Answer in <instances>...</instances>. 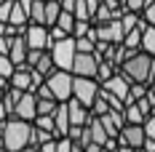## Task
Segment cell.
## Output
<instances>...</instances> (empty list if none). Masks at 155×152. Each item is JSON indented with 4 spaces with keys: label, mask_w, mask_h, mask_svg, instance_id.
Returning a JSON list of instances; mask_svg holds the SVG:
<instances>
[{
    "label": "cell",
    "mask_w": 155,
    "mask_h": 152,
    "mask_svg": "<svg viewBox=\"0 0 155 152\" xmlns=\"http://www.w3.org/2000/svg\"><path fill=\"white\" fill-rule=\"evenodd\" d=\"M24 40L30 48H38V51H51V32L43 24H27L24 27Z\"/></svg>",
    "instance_id": "8992f818"
},
{
    "label": "cell",
    "mask_w": 155,
    "mask_h": 152,
    "mask_svg": "<svg viewBox=\"0 0 155 152\" xmlns=\"http://www.w3.org/2000/svg\"><path fill=\"white\" fill-rule=\"evenodd\" d=\"M3 3H5V0H0V5H3Z\"/></svg>",
    "instance_id": "9f6ffc18"
},
{
    "label": "cell",
    "mask_w": 155,
    "mask_h": 152,
    "mask_svg": "<svg viewBox=\"0 0 155 152\" xmlns=\"http://www.w3.org/2000/svg\"><path fill=\"white\" fill-rule=\"evenodd\" d=\"M147 99H150V104H155V86H147Z\"/></svg>",
    "instance_id": "681fc988"
},
{
    "label": "cell",
    "mask_w": 155,
    "mask_h": 152,
    "mask_svg": "<svg viewBox=\"0 0 155 152\" xmlns=\"http://www.w3.org/2000/svg\"><path fill=\"white\" fill-rule=\"evenodd\" d=\"M75 3H78V0H59L62 11H75Z\"/></svg>",
    "instance_id": "7dc6e473"
},
{
    "label": "cell",
    "mask_w": 155,
    "mask_h": 152,
    "mask_svg": "<svg viewBox=\"0 0 155 152\" xmlns=\"http://www.w3.org/2000/svg\"><path fill=\"white\" fill-rule=\"evenodd\" d=\"M75 19H80V21H91V11H88V0H78L75 3Z\"/></svg>",
    "instance_id": "d6a6232c"
},
{
    "label": "cell",
    "mask_w": 155,
    "mask_h": 152,
    "mask_svg": "<svg viewBox=\"0 0 155 152\" xmlns=\"http://www.w3.org/2000/svg\"><path fill=\"white\" fill-rule=\"evenodd\" d=\"M70 139L78 141L80 147L94 144V136H91V128H88V125H72V128H70Z\"/></svg>",
    "instance_id": "2e32d148"
},
{
    "label": "cell",
    "mask_w": 155,
    "mask_h": 152,
    "mask_svg": "<svg viewBox=\"0 0 155 152\" xmlns=\"http://www.w3.org/2000/svg\"><path fill=\"white\" fill-rule=\"evenodd\" d=\"M0 53H5V56L11 53V37H3L0 35Z\"/></svg>",
    "instance_id": "ee69618b"
},
{
    "label": "cell",
    "mask_w": 155,
    "mask_h": 152,
    "mask_svg": "<svg viewBox=\"0 0 155 152\" xmlns=\"http://www.w3.org/2000/svg\"><path fill=\"white\" fill-rule=\"evenodd\" d=\"M110 112H112L110 102L99 93V99H96V102H94V107H91V115H94V118H102V115H110Z\"/></svg>",
    "instance_id": "f1b7e54d"
},
{
    "label": "cell",
    "mask_w": 155,
    "mask_h": 152,
    "mask_svg": "<svg viewBox=\"0 0 155 152\" xmlns=\"http://www.w3.org/2000/svg\"><path fill=\"white\" fill-rule=\"evenodd\" d=\"M131 86H134V83H131V80H128L126 75H120V72H118L115 77H110L107 83H102V88H107V91L112 93V96H118V99H120L123 104L128 102V93H131Z\"/></svg>",
    "instance_id": "8fae6325"
},
{
    "label": "cell",
    "mask_w": 155,
    "mask_h": 152,
    "mask_svg": "<svg viewBox=\"0 0 155 152\" xmlns=\"http://www.w3.org/2000/svg\"><path fill=\"white\" fill-rule=\"evenodd\" d=\"M59 104L62 102H56V99H38V115H54Z\"/></svg>",
    "instance_id": "83f0119b"
},
{
    "label": "cell",
    "mask_w": 155,
    "mask_h": 152,
    "mask_svg": "<svg viewBox=\"0 0 155 152\" xmlns=\"http://www.w3.org/2000/svg\"><path fill=\"white\" fill-rule=\"evenodd\" d=\"M32 136V123L19 120V118H8L0 125V139H3V150L5 152H21L24 147H30Z\"/></svg>",
    "instance_id": "6da1fadb"
},
{
    "label": "cell",
    "mask_w": 155,
    "mask_h": 152,
    "mask_svg": "<svg viewBox=\"0 0 155 152\" xmlns=\"http://www.w3.org/2000/svg\"><path fill=\"white\" fill-rule=\"evenodd\" d=\"M112 19H115V11H112V8H107V5L102 3V5H99V11H96V16H94V21H91V24H110Z\"/></svg>",
    "instance_id": "4316f807"
},
{
    "label": "cell",
    "mask_w": 155,
    "mask_h": 152,
    "mask_svg": "<svg viewBox=\"0 0 155 152\" xmlns=\"http://www.w3.org/2000/svg\"><path fill=\"white\" fill-rule=\"evenodd\" d=\"M5 120H8V115H5V107H3V102H0V125H3Z\"/></svg>",
    "instance_id": "f907efd6"
},
{
    "label": "cell",
    "mask_w": 155,
    "mask_h": 152,
    "mask_svg": "<svg viewBox=\"0 0 155 152\" xmlns=\"http://www.w3.org/2000/svg\"><path fill=\"white\" fill-rule=\"evenodd\" d=\"M16 72L14 61H11V56H5V53H0V77H5V80H11V75Z\"/></svg>",
    "instance_id": "4dcf8cb0"
},
{
    "label": "cell",
    "mask_w": 155,
    "mask_h": 152,
    "mask_svg": "<svg viewBox=\"0 0 155 152\" xmlns=\"http://www.w3.org/2000/svg\"><path fill=\"white\" fill-rule=\"evenodd\" d=\"M153 118H155V104H153Z\"/></svg>",
    "instance_id": "11a10c76"
},
{
    "label": "cell",
    "mask_w": 155,
    "mask_h": 152,
    "mask_svg": "<svg viewBox=\"0 0 155 152\" xmlns=\"http://www.w3.org/2000/svg\"><path fill=\"white\" fill-rule=\"evenodd\" d=\"M144 134H147V139H155V118L153 115L144 120Z\"/></svg>",
    "instance_id": "7bdbcfd3"
},
{
    "label": "cell",
    "mask_w": 155,
    "mask_h": 152,
    "mask_svg": "<svg viewBox=\"0 0 155 152\" xmlns=\"http://www.w3.org/2000/svg\"><path fill=\"white\" fill-rule=\"evenodd\" d=\"M139 16H142V21H147L150 27H155V5H147Z\"/></svg>",
    "instance_id": "f35d334b"
},
{
    "label": "cell",
    "mask_w": 155,
    "mask_h": 152,
    "mask_svg": "<svg viewBox=\"0 0 155 152\" xmlns=\"http://www.w3.org/2000/svg\"><path fill=\"white\" fill-rule=\"evenodd\" d=\"M38 150H40V152H56V150H59V144H56V139H54V141H48V144L38 147Z\"/></svg>",
    "instance_id": "f6af8a7d"
},
{
    "label": "cell",
    "mask_w": 155,
    "mask_h": 152,
    "mask_svg": "<svg viewBox=\"0 0 155 152\" xmlns=\"http://www.w3.org/2000/svg\"><path fill=\"white\" fill-rule=\"evenodd\" d=\"M56 24H59L64 32H70V35H72V32H75L78 19H75V14H72V11H62V16H59V21H56Z\"/></svg>",
    "instance_id": "484cf974"
},
{
    "label": "cell",
    "mask_w": 155,
    "mask_h": 152,
    "mask_svg": "<svg viewBox=\"0 0 155 152\" xmlns=\"http://www.w3.org/2000/svg\"><path fill=\"white\" fill-rule=\"evenodd\" d=\"M0 147H3V139H0Z\"/></svg>",
    "instance_id": "6f0895ef"
},
{
    "label": "cell",
    "mask_w": 155,
    "mask_h": 152,
    "mask_svg": "<svg viewBox=\"0 0 155 152\" xmlns=\"http://www.w3.org/2000/svg\"><path fill=\"white\" fill-rule=\"evenodd\" d=\"M91 21H80V19H78V24H75V32H72V37H86V35H88V32H91Z\"/></svg>",
    "instance_id": "8d00e7d4"
},
{
    "label": "cell",
    "mask_w": 155,
    "mask_h": 152,
    "mask_svg": "<svg viewBox=\"0 0 155 152\" xmlns=\"http://www.w3.org/2000/svg\"><path fill=\"white\" fill-rule=\"evenodd\" d=\"M51 56H54V61H56L59 70L72 72V64H75V56H78L75 37H67V40H62V43H54V46H51Z\"/></svg>",
    "instance_id": "277c9868"
},
{
    "label": "cell",
    "mask_w": 155,
    "mask_h": 152,
    "mask_svg": "<svg viewBox=\"0 0 155 152\" xmlns=\"http://www.w3.org/2000/svg\"><path fill=\"white\" fill-rule=\"evenodd\" d=\"M21 93L24 91H19V88H8V93L3 96V107H5V115L8 118H16V104H19Z\"/></svg>",
    "instance_id": "ac0fdd59"
},
{
    "label": "cell",
    "mask_w": 155,
    "mask_h": 152,
    "mask_svg": "<svg viewBox=\"0 0 155 152\" xmlns=\"http://www.w3.org/2000/svg\"><path fill=\"white\" fill-rule=\"evenodd\" d=\"M115 152H139V150H131V147H120V150H115Z\"/></svg>",
    "instance_id": "f5cc1de1"
},
{
    "label": "cell",
    "mask_w": 155,
    "mask_h": 152,
    "mask_svg": "<svg viewBox=\"0 0 155 152\" xmlns=\"http://www.w3.org/2000/svg\"><path fill=\"white\" fill-rule=\"evenodd\" d=\"M46 83H48V88L54 91L56 102H70V99H72V91H75V75H72V72L56 70Z\"/></svg>",
    "instance_id": "3957f363"
},
{
    "label": "cell",
    "mask_w": 155,
    "mask_h": 152,
    "mask_svg": "<svg viewBox=\"0 0 155 152\" xmlns=\"http://www.w3.org/2000/svg\"><path fill=\"white\" fill-rule=\"evenodd\" d=\"M27 53H30V46H27V40H24V35H19V37H11V61H14V67H21V64H27Z\"/></svg>",
    "instance_id": "5bb4252c"
},
{
    "label": "cell",
    "mask_w": 155,
    "mask_h": 152,
    "mask_svg": "<svg viewBox=\"0 0 155 152\" xmlns=\"http://www.w3.org/2000/svg\"><path fill=\"white\" fill-rule=\"evenodd\" d=\"M142 150H144V152H155V139H147V141H144V147H142Z\"/></svg>",
    "instance_id": "c3c4849f"
},
{
    "label": "cell",
    "mask_w": 155,
    "mask_h": 152,
    "mask_svg": "<svg viewBox=\"0 0 155 152\" xmlns=\"http://www.w3.org/2000/svg\"><path fill=\"white\" fill-rule=\"evenodd\" d=\"M62 16V5L59 0H46V27H54Z\"/></svg>",
    "instance_id": "603a6c76"
},
{
    "label": "cell",
    "mask_w": 155,
    "mask_h": 152,
    "mask_svg": "<svg viewBox=\"0 0 155 152\" xmlns=\"http://www.w3.org/2000/svg\"><path fill=\"white\" fill-rule=\"evenodd\" d=\"M142 51L155 56V27H147V30L142 32Z\"/></svg>",
    "instance_id": "d4e9b609"
},
{
    "label": "cell",
    "mask_w": 155,
    "mask_h": 152,
    "mask_svg": "<svg viewBox=\"0 0 155 152\" xmlns=\"http://www.w3.org/2000/svg\"><path fill=\"white\" fill-rule=\"evenodd\" d=\"M35 125H38V128H43V131H51V134H56V123H54V115H38V118H35Z\"/></svg>",
    "instance_id": "836d02e7"
},
{
    "label": "cell",
    "mask_w": 155,
    "mask_h": 152,
    "mask_svg": "<svg viewBox=\"0 0 155 152\" xmlns=\"http://www.w3.org/2000/svg\"><path fill=\"white\" fill-rule=\"evenodd\" d=\"M88 128H91V136H94V144H107L110 141V134L104 131V125H102V120L99 118H91V123H88Z\"/></svg>",
    "instance_id": "d6986e66"
},
{
    "label": "cell",
    "mask_w": 155,
    "mask_h": 152,
    "mask_svg": "<svg viewBox=\"0 0 155 152\" xmlns=\"http://www.w3.org/2000/svg\"><path fill=\"white\" fill-rule=\"evenodd\" d=\"M78 53H96V43L88 40V37H78Z\"/></svg>",
    "instance_id": "d590c367"
},
{
    "label": "cell",
    "mask_w": 155,
    "mask_h": 152,
    "mask_svg": "<svg viewBox=\"0 0 155 152\" xmlns=\"http://www.w3.org/2000/svg\"><path fill=\"white\" fill-rule=\"evenodd\" d=\"M16 118L19 120H27V123H35V118H38V96L32 91L21 93V99L16 104Z\"/></svg>",
    "instance_id": "30bf717a"
},
{
    "label": "cell",
    "mask_w": 155,
    "mask_h": 152,
    "mask_svg": "<svg viewBox=\"0 0 155 152\" xmlns=\"http://www.w3.org/2000/svg\"><path fill=\"white\" fill-rule=\"evenodd\" d=\"M0 35H3V37L8 35V21H0Z\"/></svg>",
    "instance_id": "816d5d0a"
},
{
    "label": "cell",
    "mask_w": 155,
    "mask_h": 152,
    "mask_svg": "<svg viewBox=\"0 0 155 152\" xmlns=\"http://www.w3.org/2000/svg\"><path fill=\"white\" fill-rule=\"evenodd\" d=\"M30 24H43L46 27V0H32Z\"/></svg>",
    "instance_id": "7402d4cb"
},
{
    "label": "cell",
    "mask_w": 155,
    "mask_h": 152,
    "mask_svg": "<svg viewBox=\"0 0 155 152\" xmlns=\"http://www.w3.org/2000/svg\"><path fill=\"white\" fill-rule=\"evenodd\" d=\"M147 118H150V115H147L137 102H134V104H126V123H131V125H144Z\"/></svg>",
    "instance_id": "e0dca14e"
},
{
    "label": "cell",
    "mask_w": 155,
    "mask_h": 152,
    "mask_svg": "<svg viewBox=\"0 0 155 152\" xmlns=\"http://www.w3.org/2000/svg\"><path fill=\"white\" fill-rule=\"evenodd\" d=\"M126 3V8L128 11H137V14H142L144 11V5H147V0H123Z\"/></svg>",
    "instance_id": "ab89813d"
},
{
    "label": "cell",
    "mask_w": 155,
    "mask_h": 152,
    "mask_svg": "<svg viewBox=\"0 0 155 152\" xmlns=\"http://www.w3.org/2000/svg\"><path fill=\"white\" fill-rule=\"evenodd\" d=\"M123 46L128 48V51H134V53H139V51H142V30H139V27L123 37Z\"/></svg>",
    "instance_id": "cb8c5ba5"
},
{
    "label": "cell",
    "mask_w": 155,
    "mask_h": 152,
    "mask_svg": "<svg viewBox=\"0 0 155 152\" xmlns=\"http://www.w3.org/2000/svg\"><path fill=\"white\" fill-rule=\"evenodd\" d=\"M21 152H40V150H38V147H24Z\"/></svg>",
    "instance_id": "db71d44e"
},
{
    "label": "cell",
    "mask_w": 155,
    "mask_h": 152,
    "mask_svg": "<svg viewBox=\"0 0 155 152\" xmlns=\"http://www.w3.org/2000/svg\"><path fill=\"white\" fill-rule=\"evenodd\" d=\"M96 70H99V56L96 53H78L75 56V64H72L75 77H94L96 80Z\"/></svg>",
    "instance_id": "ba28073f"
},
{
    "label": "cell",
    "mask_w": 155,
    "mask_h": 152,
    "mask_svg": "<svg viewBox=\"0 0 155 152\" xmlns=\"http://www.w3.org/2000/svg\"><path fill=\"white\" fill-rule=\"evenodd\" d=\"M35 96H38V99H56V96H54V91L48 88V83H43V86L35 91Z\"/></svg>",
    "instance_id": "b9f144b4"
},
{
    "label": "cell",
    "mask_w": 155,
    "mask_h": 152,
    "mask_svg": "<svg viewBox=\"0 0 155 152\" xmlns=\"http://www.w3.org/2000/svg\"><path fill=\"white\" fill-rule=\"evenodd\" d=\"M120 21H123V30H126V35H128V32H134L139 27V14H137V11H126V14L120 16Z\"/></svg>",
    "instance_id": "f546056e"
},
{
    "label": "cell",
    "mask_w": 155,
    "mask_h": 152,
    "mask_svg": "<svg viewBox=\"0 0 155 152\" xmlns=\"http://www.w3.org/2000/svg\"><path fill=\"white\" fill-rule=\"evenodd\" d=\"M54 134L51 131H43V128H38L35 123H32V136H30V147H43V144H48V141H54Z\"/></svg>",
    "instance_id": "44dd1931"
},
{
    "label": "cell",
    "mask_w": 155,
    "mask_h": 152,
    "mask_svg": "<svg viewBox=\"0 0 155 152\" xmlns=\"http://www.w3.org/2000/svg\"><path fill=\"white\" fill-rule=\"evenodd\" d=\"M99 30V40L104 43H112V46H120L126 37V30H123V21L120 19H112L110 24H94Z\"/></svg>",
    "instance_id": "9c48e42d"
},
{
    "label": "cell",
    "mask_w": 155,
    "mask_h": 152,
    "mask_svg": "<svg viewBox=\"0 0 155 152\" xmlns=\"http://www.w3.org/2000/svg\"><path fill=\"white\" fill-rule=\"evenodd\" d=\"M139 99H147V86H142V83H134V86H131V93H128V102H126V104H134V102H139Z\"/></svg>",
    "instance_id": "1f68e13d"
},
{
    "label": "cell",
    "mask_w": 155,
    "mask_h": 152,
    "mask_svg": "<svg viewBox=\"0 0 155 152\" xmlns=\"http://www.w3.org/2000/svg\"><path fill=\"white\" fill-rule=\"evenodd\" d=\"M54 123H56V134H54L56 139H64V136H70L72 120H70V107H67V102H62V104H59V109L54 112Z\"/></svg>",
    "instance_id": "7c38bea8"
},
{
    "label": "cell",
    "mask_w": 155,
    "mask_h": 152,
    "mask_svg": "<svg viewBox=\"0 0 155 152\" xmlns=\"http://www.w3.org/2000/svg\"><path fill=\"white\" fill-rule=\"evenodd\" d=\"M56 144H59V150H56V152H72V147H75V141H72L70 136L56 139Z\"/></svg>",
    "instance_id": "60d3db41"
},
{
    "label": "cell",
    "mask_w": 155,
    "mask_h": 152,
    "mask_svg": "<svg viewBox=\"0 0 155 152\" xmlns=\"http://www.w3.org/2000/svg\"><path fill=\"white\" fill-rule=\"evenodd\" d=\"M11 88H19V91H32V67L30 64H21L16 67V72L11 75Z\"/></svg>",
    "instance_id": "4fadbf2b"
},
{
    "label": "cell",
    "mask_w": 155,
    "mask_h": 152,
    "mask_svg": "<svg viewBox=\"0 0 155 152\" xmlns=\"http://www.w3.org/2000/svg\"><path fill=\"white\" fill-rule=\"evenodd\" d=\"M48 32H51V46H54V43H62V40H67V37H72V35H70V32H64L59 24L48 27Z\"/></svg>",
    "instance_id": "e575fe53"
},
{
    "label": "cell",
    "mask_w": 155,
    "mask_h": 152,
    "mask_svg": "<svg viewBox=\"0 0 155 152\" xmlns=\"http://www.w3.org/2000/svg\"><path fill=\"white\" fill-rule=\"evenodd\" d=\"M99 91H102L99 80H94V77H75V91H72V99H78L83 107H88V109H91L94 102L99 99Z\"/></svg>",
    "instance_id": "5b68a950"
},
{
    "label": "cell",
    "mask_w": 155,
    "mask_h": 152,
    "mask_svg": "<svg viewBox=\"0 0 155 152\" xmlns=\"http://www.w3.org/2000/svg\"><path fill=\"white\" fill-rule=\"evenodd\" d=\"M153 70H155V56L150 53H134L131 59L120 67V75H126L131 83H142V86H150V77H153Z\"/></svg>",
    "instance_id": "7a4b0ae2"
},
{
    "label": "cell",
    "mask_w": 155,
    "mask_h": 152,
    "mask_svg": "<svg viewBox=\"0 0 155 152\" xmlns=\"http://www.w3.org/2000/svg\"><path fill=\"white\" fill-rule=\"evenodd\" d=\"M115 75H118V67H115L112 61H107V59H99V70H96V80H99V86L107 83L110 77H115Z\"/></svg>",
    "instance_id": "ffe728a7"
},
{
    "label": "cell",
    "mask_w": 155,
    "mask_h": 152,
    "mask_svg": "<svg viewBox=\"0 0 155 152\" xmlns=\"http://www.w3.org/2000/svg\"><path fill=\"white\" fill-rule=\"evenodd\" d=\"M14 3H16V0H5V3L0 5V21H8V19H11V11H14Z\"/></svg>",
    "instance_id": "74e56055"
},
{
    "label": "cell",
    "mask_w": 155,
    "mask_h": 152,
    "mask_svg": "<svg viewBox=\"0 0 155 152\" xmlns=\"http://www.w3.org/2000/svg\"><path fill=\"white\" fill-rule=\"evenodd\" d=\"M67 107H70V120H72V125H88V123H91V118H94L91 109L83 107L78 99H70Z\"/></svg>",
    "instance_id": "9a60e30c"
},
{
    "label": "cell",
    "mask_w": 155,
    "mask_h": 152,
    "mask_svg": "<svg viewBox=\"0 0 155 152\" xmlns=\"http://www.w3.org/2000/svg\"><path fill=\"white\" fill-rule=\"evenodd\" d=\"M144 141H147L144 125H131V123H126L123 131H120V136H118V144H120V147H131V150H142Z\"/></svg>",
    "instance_id": "52a82bcc"
},
{
    "label": "cell",
    "mask_w": 155,
    "mask_h": 152,
    "mask_svg": "<svg viewBox=\"0 0 155 152\" xmlns=\"http://www.w3.org/2000/svg\"><path fill=\"white\" fill-rule=\"evenodd\" d=\"M8 88H11V83H8L5 77H0V102H3V96L8 93Z\"/></svg>",
    "instance_id": "bcb514c9"
},
{
    "label": "cell",
    "mask_w": 155,
    "mask_h": 152,
    "mask_svg": "<svg viewBox=\"0 0 155 152\" xmlns=\"http://www.w3.org/2000/svg\"><path fill=\"white\" fill-rule=\"evenodd\" d=\"M0 152H5V150H3V147H0Z\"/></svg>",
    "instance_id": "680465c9"
}]
</instances>
